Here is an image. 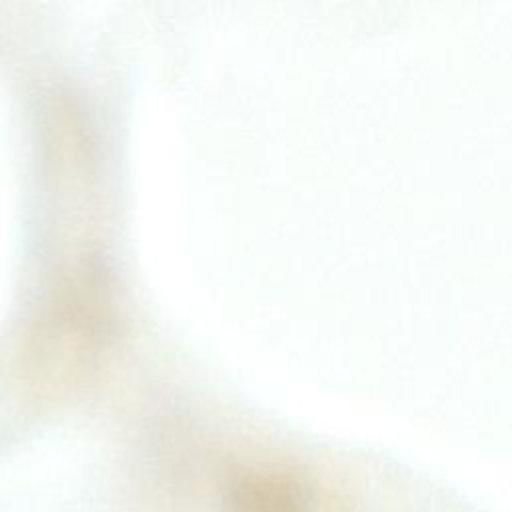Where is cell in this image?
Masks as SVG:
<instances>
[{
	"mask_svg": "<svg viewBox=\"0 0 512 512\" xmlns=\"http://www.w3.org/2000/svg\"><path fill=\"white\" fill-rule=\"evenodd\" d=\"M118 330V296L110 266L84 252L60 270L24 342V366L36 384L60 388L92 376Z\"/></svg>",
	"mask_w": 512,
	"mask_h": 512,
	"instance_id": "6da1fadb",
	"label": "cell"
}]
</instances>
